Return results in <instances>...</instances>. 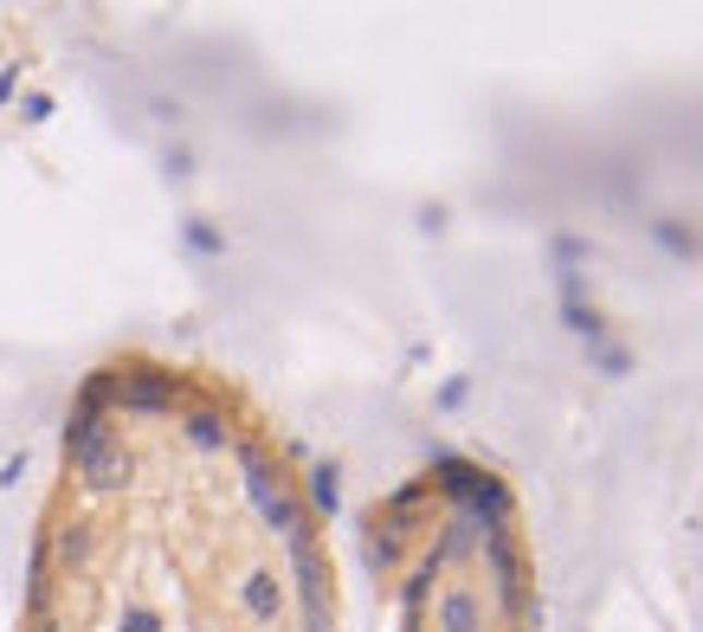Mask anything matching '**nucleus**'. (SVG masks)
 Listing matches in <instances>:
<instances>
[{
  "label": "nucleus",
  "mask_w": 703,
  "mask_h": 632,
  "mask_svg": "<svg viewBox=\"0 0 703 632\" xmlns=\"http://www.w3.org/2000/svg\"><path fill=\"white\" fill-rule=\"evenodd\" d=\"M33 632H323V556L272 445L168 368L97 374Z\"/></svg>",
  "instance_id": "f257e3e1"
}]
</instances>
